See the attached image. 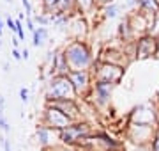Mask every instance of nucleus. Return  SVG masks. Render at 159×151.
<instances>
[{
	"label": "nucleus",
	"instance_id": "cd10ccee",
	"mask_svg": "<svg viewBox=\"0 0 159 151\" xmlns=\"http://www.w3.org/2000/svg\"><path fill=\"white\" fill-rule=\"evenodd\" d=\"M0 142H2V151H11V140L7 137H2Z\"/></svg>",
	"mask_w": 159,
	"mask_h": 151
},
{
	"label": "nucleus",
	"instance_id": "6ab92c4d",
	"mask_svg": "<svg viewBox=\"0 0 159 151\" xmlns=\"http://www.w3.org/2000/svg\"><path fill=\"white\" fill-rule=\"evenodd\" d=\"M32 20H34L35 27H48V25H51L50 14H44V12H39V14H32Z\"/></svg>",
	"mask_w": 159,
	"mask_h": 151
},
{
	"label": "nucleus",
	"instance_id": "9b49d317",
	"mask_svg": "<svg viewBox=\"0 0 159 151\" xmlns=\"http://www.w3.org/2000/svg\"><path fill=\"white\" fill-rule=\"evenodd\" d=\"M46 105L60 110L62 114H66L71 121L83 119V116H81V107H80L78 100H55V101H46Z\"/></svg>",
	"mask_w": 159,
	"mask_h": 151
},
{
	"label": "nucleus",
	"instance_id": "b1692460",
	"mask_svg": "<svg viewBox=\"0 0 159 151\" xmlns=\"http://www.w3.org/2000/svg\"><path fill=\"white\" fill-rule=\"evenodd\" d=\"M0 130L4 132V135L11 134V124H9V121H7L6 114H0Z\"/></svg>",
	"mask_w": 159,
	"mask_h": 151
},
{
	"label": "nucleus",
	"instance_id": "f8f14e48",
	"mask_svg": "<svg viewBox=\"0 0 159 151\" xmlns=\"http://www.w3.org/2000/svg\"><path fill=\"white\" fill-rule=\"evenodd\" d=\"M35 142L41 146V148H51V146L55 144V140H57V132L55 130H51V128L44 126L43 123H37V126H35Z\"/></svg>",
	"mask_w": 159,
	"mask_h": 151
},
{
	"label": "nucleus",
	"instance_id": "473e14b6",
	"mask_svg": "<svg viewBox=\"0 0 159 151\" xmlns=\"http://www.w3.org/2000/svg\"><path fill=\"white\" fill-rule=\"evenodd\" d=\"M29 57H30V52H29V48L25 46L21 50V61H29Z\"/></svg>",
	"mask_w": 159,
	"mask_h": 151
},
{
	"label": "nucleus",
	"instance_id": "ea45409f",
	"mask_svg": "<svg viewBox=\"0 0 159 151\" xmlns=\"http://www.w3.org/2000/svg\"><path fill=\"white\" fill-rule=\"evenodd\" d=\"M156 57H157V59H159V50H157V55H156Z\"/></svg>",
	"mask_w": 159,
	"mask_h": 151
},
{
	"label": "nucleus",
	"instance_id": "5701e85b",
	"mask_svg": "<svg viewBox=\"0 0 159 151\" xmlns=\"http://www.w3.org/2000/svg\"><path fill=\"white\" fill-rule=\"evenodd\" d=\"M14 27H16V32L14 34L18 36V39L20 41H25V29H23V22L18 18V20H14Z\"/></svg>",
	"mask_w": 159,
	"mask_h": 151
},
{
	"label": "nucleus",
	"instance_id": "f03ea898",
	"mask_svg": "<svg viewBox=\"0 0 159 151\" xmlns=\"http://www.w3.org/2000/svg\"><path fill=\"white\" fill-rule=\"evenodd\" d=\"M55 100H78L67 75L48 76L44 84V101H55Z\"/></svg>",
	"mask_w": 159,
	"mask_h": 151
},
{
	"label": "nucleus",
	"instance_id": "9d476101",
	"mask_svg": "<svg viewBox=\"0 0 159 151\" xmlns=\"http://www.w3.org/2000/svg\"><path fill=\"white\" fill-rule=\"evenodd\" d=\"M157 50H159V39H156V37H152L148 34H143L134 43V59L143 61V59L156 57Z\"/></svg>",
	"mask_w": 159,
	"mask_h": 151
},
{
	"label": "nucleus",
	"instance_id": "bb28decb",
	"mask_svg": "<svg viewBox=\"0 0 159 151\" xmlns=\"http://www.w3.org/2000/svg\"><path fill=\"white\" fill-rule=\"evenodd\" d=\"M25 23H27V30H29L30 34H32V32L37 29V27H35V23H34V20H32V16H27V18H25Z\"/></svg>",
	"mask_w": 159,
	"mask_h": 151
},
{
	"label": "nucleus",
	"instance_id": "a211bd4d",
	"mask_svg": "<svg viewBox=\"0 0 159 151\" xmlns=\"http://www.w3.org/2000/svg\"><path fill=\"white\" fill-rule=\"evenodd\" d=\"M120 9H122V6H120V4H117V2H111V4H108V6H104V7H102L104 18H110V20L117 18L120 14Z\"/></svg>",
	"mask_w": 159,
	"mask_h": 151
},
{
	"label": "nucleus",
	"instance_id": "ddd939ff",
	"mask_svg": "<svg viewBox=\"0 0 159 151\" xmlns=\"http://www.w3.org/2000/svg\"><path fill=\"white\" fill-rule=\"evenodd\" d=\"M69 71H71V70H69L67 61H66V57H64V52H62V50H55V57H53V62L50 64L48 76H53V75L66 76Z\"/></svg>",
	"mask_w": 159,
	"mask_h": 151
},
{
	"label": "nucleus",
	"instance_id": "6e6552de",
	"mask_svg": "<svg viewBox=\"0 0 159 151\" xmlns=\"http://www.w3.org/2000/svg\"><path fill=\"white\" fill-rule=\"evenodd\" d=\"M67 78L69 82L73 84L74 87V93L76 96L80 98H89L90 94V89H92V73L87 70H80V71H69L67 73Z\"/></svg>",
	"mask_w": 159,
	"mask_h": 151
},
{
	"label": "nucleus",
	"instance_id": "a878e982",
	"mask_svg": "<svg viewBox=\"0 0 159 151\" xmlns=\"http://www.w3.org/2000/svg\"><path fill=\"white\" fill-rule=\"evenodd\" d=\"M21 6L25 9V16H32V4H30V0H21Z\"/></svg>",
	"mask_w": 159,
	"mask_h": 151
},
{
	"label": "nucleus",
	"instance_id": "20e7f679",
	"mask_svg": "<svg viewBox=\"0 0 159 151\" xmlns=\"http://www.w3.org/2000/svg\"><path fill=\"white\" fill-rule=\"evenodd\" d=\"M90 73H92V82H108V84L119 85L125 75V68L117 66V64L102 62V61L96 59Z\"/></svg>",
	"mask_w": 159,
	"mask_h": 151
},
{
	"label": "nucleus",
	"instance_id": "f257e3e1",
	"mask_svg": "<svg viewBox=\"0 0 159 151\" xmlns=\"http://www.w3.org/2000/svg\"><path fill=\"white\" fill-rule=\"evenodd\" d=\"M62 52H64V57L67 61V66L71 71H80V70L90 71L94 62H96V55H92L90 46L87 45L85 41L71 39L62 48Z\"/></svg>",
	"mask_w": 159,
	"mask_h": 151
},
{
	"label": "nucleus",
	"instance_id": "e433bc0d",
	"mask_svg": "<svg viewBox=\"0 0 159 151\" xmlns=\"http://www.w3.org/2000/svg\"><path fill=\"white\" fill-rule=\"evenodd\" d=\"M154 101H156V105L159 107V89L156 91V100H154Z\"/></svg>",
	"mask_w": 159,
	"mask_h": 151
},
{
	"label": "nucleus",
	"instance_id": "412c9836",
	"mask_svg": "<svg viewBox=\"0 0 159 151\" xmlns=\"http://www.w3.org/2000/svg\"><path fill=\"white\" fill-rule=\"evenodd\" d=\"M43 2V9H44V14H51V12L57 11L58 0H41Z\"/></svg>",
	"mask_w": 159,
	"mask_h": 151
},
{
	"label": "nucleus",
	"instance_id": "a19ab883",
	"mask_svg": "<svg viewBox=\"0 0 159 151\" xmlns=\"http://www.w3.org/2000/svg\"><path fill=\"white\" fill-rule=\"evenodd\" d=\"M6 2H12V0H6Z\"/></svg>",
	"mask_w": 159,
	"mask_h": 151
},
{
	"label": "nucleus",
	"instance_id": "c9c22d12",
	"mask_svg": "<svg viewBox=\"0 0 159 151\" xmlns=\"http://www.w3.org/2000/svg\"><path fill=\"white\" fill-rule=\"evenodd\" d=\"M62 151H81L78 148H62Z\"/></svg>",
	"mask_w": 159,
	"mask_h": 151
},
{
	"label": "nucleus",
	"instance_id": "58836bf2",
	"mask_svg": "<svg viewBox=\"0 0 159 151\" xmlns=\"http://www.w3.org/2000/svg\"><path fill=\"white\" fill-rule=\"evenodd\" d=\"M2 45H4V41H2V36H0V48H2Z\"/></svg>",
	"mask_w": 159,
	"mask_h": 151
},
{
	"label": "nucleus",
	"instance_id": "79ce46f5",
	"mask_svg": "<svg viewBox=\"0 0 159 151\" xmlns=\"http://www.w3.org/2000/svg\"><path fill=\"white\" fill-rule=\"evenodd\" d=\"M20 151H23V149H20Z\"/></svg>",
	"mask_w": 159,
	"mask_h": 151
},
{
	"label": "nucleus",
	"instance_id": "4c0bfd02",
	"mask_svg": "<svg viewBox=\"0 0 159 151\" xmlns=\"http://www.w3.org/2000/svg\"><path fill=\"white\" fill-rule=\"evenodd\" d=\"M4 34V22H2V20H0V36Z\"/></svg>",
	"mask_w": 159,
	"mask_h": 151
},
{
	"label": "nucleus",
	"instance_id": "7c9ffc66",
	"mask_svg": "<svg viewBox=\"0 0 159 151\" xmlns=\"http://www.w3.org/2000/svg\"><path fill=\"white\" fill-rule=\"evenodd\" d=\"M6 98H4V94H0V114H6Z\"/></svg>",
	"mask_w": 159,
	"mask_h": 151
},
{
	"label": "nucleus",
	"instance_id": "4be33fe9",
	"mask_svg": "<svg viewBox=\"0 0 159 151\" xmlns=\"http://www.w3.org/2000/svg\"><path fill=\"white\" fill-rule=\"evenodd\" d=\"M148 151H159V126H156L152 140L148 142Z\"/></svg>",
	"mask_w": 159,
	"mask_h": 151
},
{
	"label": "nucleus",
	"instance_id": "4468645a",
	"mask_svg": "<svg viewBox=\"0 0 159 151\" xmlns=\"http://www.w3.org/2000/svg\"><path fill=\"white\" fill-rule=\"evenodd\" d=\"M67 32L71 34L73 39L83 41L85 39V36H87V22L81 16H76V18H73V20H69Z\"/></svg>",
	"mask_w": 159,
	"mask_h": 151
},
{
	"label": "nucleus",
	"instance_id": "72a5a7b5",
	"mask_svg": "<svg viewBox=\"0 0 159 151\" xmlns=\"http://www.w3.org/2000/svg\"><path fill=\"white\" fill-rule=\"evenodd\" d=\"M11 41H12V48H18V46H20V39H18V36H16V34H12Z\"/></svg>",
	"mask_w": 159,
	"mask_h": 151
},
{
	"label": "nucleus",
	"instance_id": "423d86ee",
	"mask_svg": "<svg viewBox=\"0 0 159 151\" xmlns=\"http://www.w3.org/2000/svg\"><path fill=\"white\" fill-rule=\"evenodd\" d=\"M115 87H117L115 84H108V82H92L90 94L87 100H90L96 109H104L111 101Z\"/></svg>",
	"mask_w": 159,
	"mask_h": 151
},
{
	"label": "nucleus",
	"instance_id": "f3484780",
	"mask_svg": "<svg viewBox=\"0 0 159 151\" xmlns=\"http://www.w3.org/2000/svg\"><path fill=\"white\" fill-rule=\"evenodd\" d=\"M76 9V0H58V6L55 12H60V14H69Z\"/></svg>",
	"mask_w": 159,
	"mask_h": 151
},
{
	"label": "nucleus",
	"instance_id": "c756f323",
	"mask_svg": "<svg viewBox=\"0 0 159 151\" xmlns=\"http://www.w3.org/2000/svg\"><path fill=\"white\" fill-rule=\"evenodd\" d=\"M11 55H12V59H14V61H21V52H20L18 48H12Z\"/></svg>",
	"mask_w": 159,
	"mask_h": 151
},
{
	"label": "nucleus",
	"instance_id": "c85d7f7f",
	"mask_svg": "<svg viewBox=\"0 0 159 151\" xmlns=\"http://www.w3.org/2000/svg\"><path fill=\"white\" fill-rule=\"evenodd\" d=\"M6 25H7V29L11 30L12 34L16 32V27H14V20H12L11 16H7V18H6Z\"/></svg>",
	"mask_w": 159,
	"mask_h": 151
},
{
	"label": "nucleus",
	"instance_id": "0eeeda50",
	"mask_svg": "<svg viewBox=\"0 0 159 151\" xmlns=\"http://www.w3.org/2000/svg\"><path fill=\"white\" fill-rule=\"evenodd\" d=\"M154 130H156V126H152V124H131V123H127L125 139L133 146H148V142L152 140Z\"/></svg>",
	"mask_w": 159,
	"mask_h": 151
},
{
	"label": "nucleus",
	"instance_id": "2eb2a0df",
	"mask_svg": "<svg viewBox=\"0 0 159 151\" xmlns=\"http://www.w3.org/2000/svg\"><path fill=\"white\" fill-rule=\"evenodd\" d=\"M48 37H50L48 27H37V29L32 32V46H35V48L44 46V43L48 41Z\"/></svg>",
	"mask_w": 159,
	"mask_h": 151
},
{
	"label": "nucleus",
	"instance_id": "f704fd0d",
	"mask_svg": "<svg viewBox=\"0 0 159 151\" xmlns=\"http://www.w3.org/2000/svg\"><path fill=\"white\" fill-rule=\"evenodd\" d=\"M2 70H4V73H7V71H9V62H7V61L2 64Z\"/></svg>",
	"mask_w": 159,
	"mask_h": 151
},
{
	"label": "nucleus",
	"instance_id": "1a4fd4ad",
	"mask_svg": "<svg viewBox=\"0 0 159 151\" xmlns=\"http://www.w3.org/2000/svg\"><path fill=\"white\" fill-rule=\"evenodd\" d=\"M41 123H43L44 126H48V128H51V130L58 132V130L69 126V124L74 123V121H71L66 114H62V112L57 110V109L44 105V110H43V116H41Z\"/></svg>",
	"mask_w": 159,
	"mask_h": 151
},
{
	"label": "nucleus",
	"instance_id": "dca6fc26",
	"mask_svg": "<svg viewBox=\"0 0 159 151\" xmlns=\"http://www.w3.org/2000/svg\"><path fill=\"white\" fill-rule=\"evenodd\" d=\"M138 9L142 12H148V14H157L159 2L157 0H138Z\"/></svg>",
	"mask_w": 159,
	"mask_h": 151
},
{
	"label": "nucleus",
	"instance_id": "aec40b11",
	"mask_svg": "<svg viewBox=\"0 0 159 151\" xmlns=\"http://www.w3.org/2000/svg\"><path fill=\"white\" fill-rule=\"evenodd\" d=\"M94 7H96L94 0H76V9L81 12H90Z\"/></svg>",
	"mask_w": 159,
	"mask_h": 151
},
{
	"label": "nucleus",
	"instance_id": "39448f33",
	"mask_svg": "<svg viewBox=\"0 0 159 151\" xmlns=\"http://www.w3.org/2000/svg\"><path fill=\"white\" fill-rule=\"evenodd\" d=\"M159 119V107L156 101H145V103L136 105L127 116V123L131 124H152L157 126Z\"/></svg>",
	"mask_w": 159,
	"mask_h": 151
},
{
	"label": "nucleus",
	"instance_id": "2f4dec72",
	"mask_svg": "<svg viewBox=\"0 0 159 151\" xmlns=\"http://www.w3.org/2000/svg\"><path fill=\"white\" fill-rule=\"evenodd\" d=\"M94 2H96V7L97 6L104 7V6H108V4H111V2H115V0H94Z\"/></svg>",
	"mask_w": 159,
	"mask_h": 151
},
{
	"label": "nucleus",
	"instance_id": "7ed1b4c3",
	"mask_svg": "<svg viewBox=\"0 0 159 151\" xmlns=\"http://www.w3.org/2000/svg\"><path fill=\"white\" fill-rule=\"evenodd\" d=\"M92 132H94V126H92L90 123L80 119V121H74L69 126L58 130L57 140L64 148H76L80 144V140L89 137V135H92Z\"/></svg>",
	"mask_w": 159,
	"mask_h": 151
},
{
	"label": "nucleus",
	"instance_id": "393cba45",
	"mask_svg": "<svg viewBox=\"0 0 159 151\" xmlns=\"http://www.w3.org/2000/svg\"><path fill=\"white\" fill-rule=\"evenodd\" d=\"M20 100H21V103H29L30 101V91L27 87L20 89Z\"/></svg>",
	"mask_w": 159,
	"mask_h": 151
}]
</instances>
